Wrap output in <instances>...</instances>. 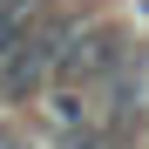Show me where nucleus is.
Returning <instances> with one entry per match:
<instances>
[{
    "mask_svg": "<svg viewBox=\"0 0 149 149\" xmlns=\"http://www.w3.org/2000/svg\"><path fill=\"white\" fill-rule=\"evenodd\" d=\"M0 149H27V136L20 129H0Z\"/></svg>",
    "mask_w": 149,
    "mask_h": 149,
    "instance_id": "20e7f679",
    "label": "nucleus"
},
{
    "mask_svg": "<svg viewBox=\"0 0 149 149\" xmlns=\"http://www.w3.org/2000/svg\"><path fill=\"white\" fill-rule=\"evenodd\" d=\"M34 27V0H0V61L14 54V41Z\"/></svg>",
    "mask_w": 149,
    "mask_h": 149,
    "instance_id": "f03ea898",
    "label": "nucleus"
},
{
    "mask_svg": "<svg viewBox=\"0 0 149 149\" xmlns=\"http://www.w3.org/2000/svg\"><path fill=\"white\" fill-rule=\"evenodd\" d=\"M68 34H74V20H34V27L14 41V54L0 61V95H34L41 81H54Z\"/></svg>",
    "mask_w": 149,
    "mask_h": 149,
    "instance_id": "f257e3e1",
    "label": "nucleus"
},
{
    "mask_svg": "<svg viewBox=\"0 0 149 149\" xmlns=\"http://www.w3.org/2000/svg\"><path fill=\"white\" fill-rule=\"evenodd\" d=\"M61 149H109V129H95V122H88V129L61 136Z\"/></svg>",
    "mask_w": 149,
    "mask_h": 149,
    "instance_id": "7ed1b4c3",
    "label": "nucleus"
}]
</instances>
